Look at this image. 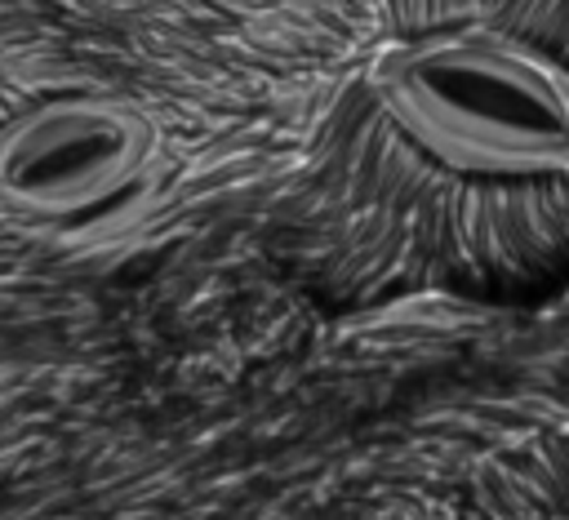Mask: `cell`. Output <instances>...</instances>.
<instances>
[{"label":"cell","mask_w":569,"mask_h":520,"mask_svg":"<svg viewBox=\"0 0 569 520\" xmlns=\"http://www.w3.org/2000/svg\"><path fill=\"white\" fill-rule=\"evenodd\" d=\"M387 116L467 173H569V76L529 44L445 31L396 44L373 71Z\"/></svg>","instance_id":"6da1fadb"},{"label":"cell","mask_w":569,"mask_h":520,"mask_svg":"<svg viewBox=\"0 0 569 520\" xmlns=\"http://www.w3.org/2000/svg\"><path fill=\"white\" fill-rule=\"evenodd\" d=\"M156 151V124L102 93L49 98L0 129V204L71 218L120 196Z\"/></svg>","instance_id":"7a4b0ae2"}]
</instances>
